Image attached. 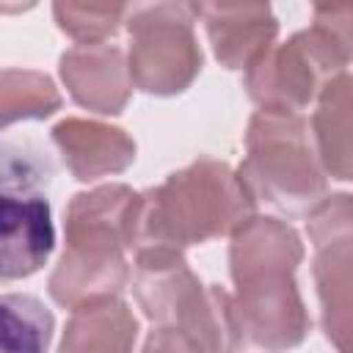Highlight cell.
Segmentation results:
<instances>
[{
  "label": "cell",
  "instance_id": "2",
  "mask_svg": "<svg viewBox=\"0 0 353 353\" xmlns=\"http://www.w3.org/2000/svg\"><path fill=\"white\" fill-rule=\"evenodd\" d=\"M55 317L28 292H0V353H50Z\"/></svg>",
  "mask_w": 353,
  "mask_h": 353
},
{
  "label": "cell",
  "instance_id": "1",
  "mask_svg": "<svg viewBox=\"0 0 353 353\" xmlns=\"http://www.w3.org/2000/svg\"><path fill=\"white\" fill-rule=\"evenodd\" d=\"M52 204L44 193L0 185V281L39 273L55 251Z\"/></svg>",
  "mask_w": 353,
  "mask_h": 353
}]
</instances>
